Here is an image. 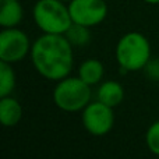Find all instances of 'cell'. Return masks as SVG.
I'll list each match as a JSON object with an SVG mask.
<instances>
[{
  "instance_id": "277c9868",
  "label": "cell",
  "mask_w": 159,
  "mask_h": 159,
  "mask_svg": "<svg viewBox=\"0 0 159 159\" xmlns=\"http://www.w3.org/2000/svg\"><path fill=\"white\" fill-rule=\"evenodd\" d=\"M32 20L42 34H66L73 24L69 3L63 0H36Z\"/></svg>"
},
{
  "instance_id": "7a4b0ae2",
  "label": "cell",
  "mask_w": 159,
  "mask_h": 159,
  "mask_svg": "<svg viewBox=\"0 0 159 159\" xmlns=\"http://www.w3.org/2000/svg\"><path fill=\"white\" fill-rule=\"evenodd\" d=\"M115 57L124 73L141 71L152 59V48L148 38L140 31H130L119 38Z\"/></svg>"
},
{
  "instance_id": "30bf717a",
  "label": "cell",
  "mask_w": 159,
  "mask_h": 159,
  "mask_svg": "<svg viewBox=\"0 0 159 159\" xmlns=\"http://www.w3.org/2000/svg\"><path fill=\"white\" fill-rule=\"evenodd\" d=\"M24 20V7L20 0H0V27H18Z\"/></svg>"
},
{
  "instance_id": "7c38bea8",
  "label": "cell",
  "mask_w": 159,
  "mask_h": 159,
  "mask_svg": "<svg viewBox=\"0 0 159 159\" xmlns=\"http://www.w3.org/2000/svg\"><path fill=\"white\" fill-rule=\"evenodd\" d=\"M17 85V75L13 64L0 61V98L13 95Z\"/></svg>"
},
{
  "instance_id": "ba28073f",
  "label": "cell",
  "mask_w": 159,
  "mask_h": 159,
  "mask_svg": "<svg viewBox=\"0 0 159 159\" xmlns=\"http://www.w3.org/2000/svg\"><path fill=\"white\" fill-rule=\"evenodd\" d=\"M124 96H126V92H124L123 84H120L116 80L102 81L96 89V99L113 109L124 101Z\"/></svg>"
},
{
  "instance_id": "5b68a950",
  "label": "cell",
  "mask_w": 159,
  "mask_h": 159,
  "mask_svg": "<svg viewBox=\"0 0 159 159\" xmlns=\"http://www.w3.org/2000/svg\"><path fill=\"white\" fill-rule=\"evenodd\" d=\"M32 42L21 28H2L0 31V61L10 64L20 63L30 56Z\"/></svg>"
},
{
  "instance_id": "4fadbf2b",
  "label": "cell",
  "mask_w": 159,
  "mask_h": 159,
  "mask_svg": "<svg viewBox=\"0 0 159 159\" xmlns=\"http://www.w3.org/2000/svg\"><path fill=\"white\" fill-rule=\"evenodd\" d=\"M64 35L74 48H84L91 42V28L73 22Z\"/></svg>"
},
{
  "instance_id": "e0dca14e",
  "label": "cell",
  "mask_w": 159,
  "mask_h": 159,
  "mask_svg": "<svg viewBox=\"0 0 159 159\" xmlns=\"http://www.w3.org/2000/svg\"><path fill=\"white\" fill-rule=\"evenodd\" d=\"M63 2H66V3H70V2H71V0H63Z\"/></svg>"
},
{
  "instance_id": "52a82bcc",
  "label": "cell",
  "mask_w": 159,
  "mask_h": 159,
  "mask_svg": "<svg viewBox=\"0 0 159 159\" xmlns=\"http://www.w3.org/2000/svg\"><path fill=\"white\" fill-rule=\"evenodd\" d=\"M69 10L73 22L88 28L101 25L109 13L106 0H71Z\"/></svg>"
},
{
  "instance_id": "8992f818",
  "label": "cell",
  "mask_w": 159,
  "mask_h": 159,
  "mask_svg": "<svg viewBox=\"0 0 159 159\" xmlns=\"http://www.w3.org/2000/svg\"><path fill=\"white\" fill-rule=\"evenodd\" d=\"M81 123L84 130L93 137H103L115 126L113 107L95 99L81 110Z\"/></svg>"
},
{
  "instance_id": "8fae6325",
  "label": "cell",
  "mask_w": 159,
  "mask_h": 159,
  "mask_svg": "<svg viewBox=\"0 0 159 159\" xmlns=\"http://www.w3.org/2000/svg\"><path fill=\"white\" fill-rule=\"evenodd\" d=\"M77 75L84 82H87L88 85L95 87V85H99L102 81H103L105 66H103V63L96 57L85 59V60L78 66Z\"/></svg>"
},
{
  "instance_id": "5bb4252c",
  "label": "cell",
  "mask_w": 159,
  "mask_h": 159,
  "mask_svg": "<svg viewBox=\"0 0 159 159\" xmlns=\"http://www.w3.org/2000/svg\"><path fill=\"white\" fill-rule=\"evenodd\" d=\"M145 145L149 152L159 157V120L149 124L145 131Z\"/></svg>"
},
{
  "instance_id": "ac0fdd59",
  "label": "cell",
  "mask_w": 159,
  "mask_h": 159,
  "mask_svg": "<svg viewBox=\"0 0 159 159\" xmlns=\"http://www.w3.org/2000/svg\"><path fill=\"white\" fill-rule=\"evenodd\" d=\"M158 7H159V6H158Z\"/></svg>"
},
{
  "instance_id": "6da1fadb",
  "label": "cell",
  "mask_w": 159,
  "mask_h": 159,
  "mask_svg": "<svg viewBox=\"0 0 159 159\" xmlns=\"http://www.w3.org/2000/svg\"><path fill=\"white\" fill-rule=\"evenodd\" d=\"M30 59L41 77L56 82L71 74L74 46L64 34H42L32 42Z\"/></svg>"
},
{
  "instance_id": "9c48e42d",
  "label": "cell",
  "mask_w": 159,
  "mask_h": 159,
  "mask_svg": "<svg viewBox=\"0 0 159 159\" xmlns=\"http://www.w3.org/2000/svg\"><path fill=\"white\" fill-rule=\"evenodd\" d=\"M24 110L22 105L13 95L0 98V121L4 127H14L21 121Z\"/></svg>"
},
{
  "instance_id": "9a60e30c",
  "label": "cell",
  "mask_w": 159,
  "mask_h": 159,
  "mask_svg": "<svg viewBox=\"0 0 159 159\" xmlns=\"http://www.w3.org/2000/svg\"><path fill=\"white\" fill-rule=\"evenodd\" d=\"M144 70H147V74L152 80H159V60L157 61L149 60V63L147 64V67Z\"/></svg>"
},
{
  "instance_id": "2e32d148",
  "label": "cell",
  "mask_w": 159,
  "mask_h": 159,
  "mask_svg": "<svg viewBox=\"0 0 159 159\" xmlns=\"http://www.w3.org/2000/svg\"><path fill=\"white\" fill-rule=\"evenodd\" d=\"M143 2L151 6H159V0H143Z\"/></svg>"
},
{
  "instance_id": "3957f363",
  "label": "cell",
  "mask_w": 159,
  "mask_h": 159,
  "mask_svg": "<svg viewBox=\"0 0 159 159\" xmlns=\"http://www.w3.org/2000/svg\"><path fill=\"white\" fill-rule=\"evenodd\" d=\"M91 85L84 82L78 75H67V77L56 81L53 88L52 99L56 107L67 113L81 112L91 101H92V89Z\"/></svg>"
}]
</instances>
